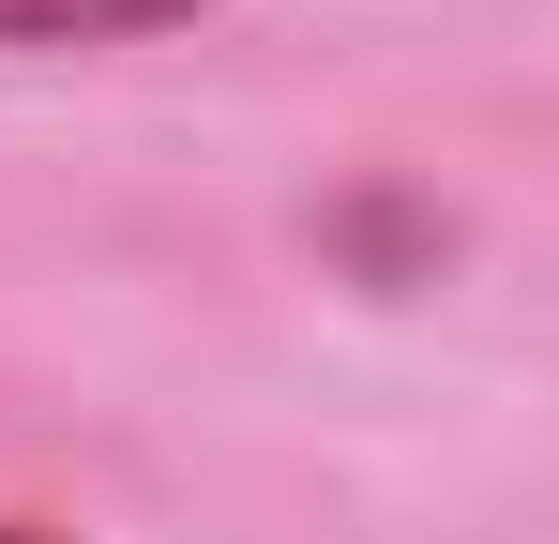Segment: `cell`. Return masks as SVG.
<instances>
[{
	"label": "cell",
	"mask_w": 559,
	"mask_h": 544,
	"mask_svg": "<svg viewBox=\"0 0 559 544\" xmlns=\"http://www.w3.org/2000/svg\"><path fill=\"white\" fill-rule=\"evenodd\" d=\"M0 544H61V530H0Z\"/></svg>",
	"instance_id": "obj_2"
},
{
	"label": "cell",
	"mask_w": 559,
	"mask_h": 544,
	"mask_svg": "<svg viewBox=\"0 0 559 544\" xmlns=\"http://www.w3.org/2000/svg\"><path fill=\"white\" fill-rule=\"evenodd\" d=\"M197 15H227V0H0V46H152Z\"/></svg>",
	"instance_id": "obj_1"
}]
</instances>
